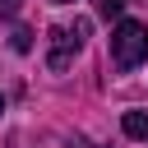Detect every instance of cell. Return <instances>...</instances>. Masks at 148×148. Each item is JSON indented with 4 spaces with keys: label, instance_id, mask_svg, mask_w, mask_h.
Instances as JSON below:
<instances>
[{
    "label": "cell",
    "instance_id": "cell-1",
    "mask_svg": "<svg viewBox=\"0 0 148 148\" xmlns=\"http://www.w3.org/2000/svg\"><path fill=\"white\" fill-rule=\"evenodd\" d=\"M148 60V28L139 18H120L111 32V65L116 69H134Z\"/></svg>",
    "mask_w": 148,
    "mask_h": 148
},
{
    "label": "cell",
    "instance_id": "cell-2",
    "mask_svg": "<svg viewBox=\"0 0 148 148\" xmlns=\"http://www.w3.org/2000/svg\"><path fill=\"white\" fill-rule=\"evenodd\" d=\"M83 37H88V18H74V23H56L51 28V46H46V65L60 74V69H69V60L79 56V46H83Z\"/></svg>",
    "mask_w": 148,
    "mask_h": 148
},
{
    "label": "cell",
    "instance_id": "cell-3",
    "mask_svg": "<svg viewBox=\"0 0 148 148\" xmlns=\"http://www.w3.org/2000/svg\"><path fill=\"white\" fill-rule=\"evenodd\" d=\"M120 130L130 139H148V111H125L120 116Z\"/></svg>",
    "mask_w": 148,
    "mask_h": 148
},
{
    "label": "cell",
    "instance_id": "cell-4",
    "mask_svg": "<svg viewBox=\"0 0 148 148\" xmlns=\"http://www.w3.org/2000/svg\"><path fill=\"white\" fill-rule=\"evenodd\" d=\"M125 5H130V0H97V14H102V18H120Z\"/></svg>",
    "mask_w": 148,
    "mask_h": 148
},
{
    "label": "cell",
    "instance_id": "cell-5",
    "mask_svg": "<svg viewBox=\"0 0 148 148\" xmlns=\"http://www.w3.org/2000/svg\"><path fill=\"white\" fill-rule=\"evenodd\" d=\"M14 51H32V32H28V28L14 32Z\"/></svg>",
    "mask_w": 148,
    "mask_h": 148
},
{
    "label": "cell",
    "instance_id": "cell-6",
    "mask_svg": "<svg viewBox=\"0 0 148 148\" xmlns=\"http://www.w3.org/2000/svg\"><path fill=\"white\" fill-rule=\"evenodd\" d=\"M18 5H23V0H0V18H14V14H18Z\"/></svg>",
    "mask_w": 148,
    "mask_h": 148
},
{
    "label": "cell",
    "instance_id": "cell-7",
    "mask_svg": "<svg viewBox=\"0 0 148 148\" xmlns=\"http://www.w3.org/2000/svg\"><path fill=\"white\" fill-rule=\"evenodd\" d=\"M51 5H74V0H51Z\"/></svg>",
    "mask_w": 148,
    "mask_h": 148
},
{
    "label": "cell",
    "instance_id": "cell-8",
    "mask_svg": "<svg viewBox=\"0 0 148 148\" xmlns=\"http://www.w3.org/2000/svg\"><path fill=\"white\" fill-rule=\"evenodd\" d=\"M0 111H5V97H0Z\"/></svg>",
    "mask_w": 148,
    "mask_h": 148
}]
</instances>
